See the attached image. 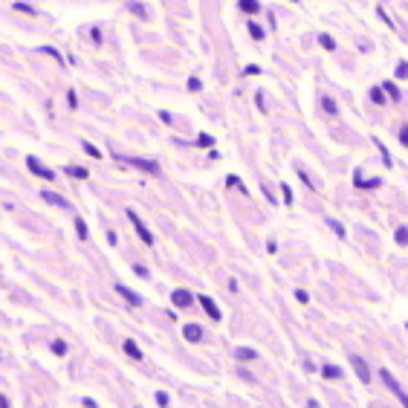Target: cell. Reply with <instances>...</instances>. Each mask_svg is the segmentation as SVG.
Masks as SVG:
<instances>
[{
    "label": "cell",
    "instance_id": "30bf717a",
    "mask_svg": "<svg viewBox=\"0 0 408 408\" xmlns=\"http://www.w3.org/2000/svg\"><path fill=\"white\" fill-rule=\"evenodd\" d=\"M116 292H119V295H122V298H125V301H128L131 307H142V304H145V298H142L136 289L125 287V284H116Z\"/></svg>",
    "mask_w": 408,
    "mask_h": 408
},
{
    "label": "cell",
    "instance_id": "3957f363",
    "mask_svg": "<svg viewBox=\"0 0 408 408\" xmlns=\"http://www.w3.org/2000/svg\"><path fill=\"white\" fill-rule=\"evenodd\" d=\"M26 168L32 171L35 177L47 180V183H55V180H58V177H55V171H52V168H47V165H44V162H41L38 156H26Z\"/></svg>",
    "mask_w": 408,
    "mask_h": 408
},
{
    "label": "cell",
    "instance_id": "d6986e66",
    "mask_svg": "<svg viewBox=\"0 0 408 408\" xmlns=\"http://www.w3.org/2000/svg\"><path fill=\"white\" fill-rule=\"evenodd\" d=\"M368 96H371V102L379 104V107L385 104V90H382V84H379V87H371V93H368Z\"/></svg>",
    "mask_w": 408,
    "mask_h": 408
},
{
    "label": "cell",
    "instance_id": "277c9868",
    "mask_svg": "<svg viewBox=\"0 0 408 408\" xmlns=\"http://www.w3.org/2000/svg\"><path fill=\"white\" fill-rule=\"evenodd\" d=\"M128 220L134 223V229H136V235H139V240H142L145 246H153V235H151V229H148V226L142 223V217L136 214L134 208H128Z\"/></svg>",
    "mask_w": 408,
    "mask_h": 408
},
{
    "label": "cell",
    "instance_id": "d4e9b609",
    "mask_svg": "<svg viewBox=\"0 0 408 408\" xmlns=\"http://www.w3.org/2000/svg\"><path fill=\"white\" fill-rule=\"evenodd\" d=\"M238 376H240V379H243V382H249V385H258L255 374H252V371H246L243 365H240V368H238Z\"/></svg>",
    "mask_w": 408,
    "mask_h": 408
},
{
    "label": "cell",
    "instance_id": "4316f807",
    "mask_svg": "<svg viewBox=\"0 0 408 408\" xmlns=\"http://www.w3.org/2000/svg\"><path fill=\"white\" fill-rule=\"evenodd\" d=\"M319 44H322L324 50H330V52L336 50V41H333V38H330V35H319Z\"/></svg>",
    "mask_w": 408,
    "mask_h": 408
},
{
    "label": "cell",
    "instance_id": "bcb514c9",
    "mask_svg": "<svg viewBox=\"0 0 408 408\" xmlns=\"http://www.w3.org/2000/svg\"><path fill=\"white\" fill-rule=\"evenodd\" d=\"M261 188H264V197H267V200H270V203H275V197H272V188L267 186V183H264V186H261Z\"/></svg>",
    "mask_w": 408,
    "mask_h": 408
},
{
    "label": "cell",
    "instance_id": "8fae6325",
    "mask_svg": "<svg viewBox=\"0 0 408 408\" xmlns=\"http://www.w3.org/2000/svg\"><path fill=\"white\" fill-rule=\"evenodd\" d=\"M122 350H125L128 356L134 359V362H145V353L139 350V344H136L134 339H125V341H122Z\"/></svg>",
    "mask_w": 408,
    "mask_h": 408
},
{
    "label": "cell",
    "instance_id": "7bdbcfd3",
    "mask_svg": "<svg viewBox=\"0 0 408 408\" xmlns=\"http://www.w3.org/2000/svg\"><path fill=\"white\" fill-rule=\"evenodd\" d=\"M258 72H261V67H258V64H249V67L243 69V75H258Z\"/></svg>",
    "mask_w": 408,
    "mask_h": 408
},
{
    "label": "cell",
    "instance_id": "7c38bea8",
    "mask_svg": "<svg viewBox=\"0 0 408 408\" xmlns=\"http://www.w3.org/2000/svg\"><path fill=\"white\" fill-rule=\"evenodd\" d=\"M235 359H238V362H258V350L240 344V347H235Z\"/></svg>",
    "mask_w": 408,
    "mask_h": 408
},
{
    "label": "cell",
    "instance_id": "4dcf8cb0",
    "mask_svg": "<svg viewBox=\"0 0 408 408\" xmlns=\"http://www.w3.org/2000/svg\"><path fill=\"white\" fill-rule=\"evenodd\" d=\"M197 145H200V148H211V145H214V139H211L208 134H200V136H197Z\"/></svg>",
    "mask_w": 408,
    "mask_h": 408
},
{
    "label": "cell",
    "instance_id": "ee69618b",
    "mask_svg": "<svg viewBox=\"0 0 408 408\" xmlns=\"http://www.w3.org/2000/svg\"><path fill=\"white\" fill-rule=\"evenodd\" d=\"M379 186H382V180L376 177V180H365V186H362V188H379Z\"/></svg>",
    "mask_w": 408,
    "mask_h": 408
},
{
    "label": "cell",
    "instance_id": "60d3db41",
    "mask_svg": "<svg viewBox=\"0 0 408 408\" xmlns=\"http://www.w3.org/2000/svg\"><path fill=\"white\" fill-rule=\"evenodd\" d=\"M131 12H136V17H145V15H148V12H145L139 3H131Z\"/></svg>",
    "mask_w": 408,
    "mask_h": 408
},
{
    "label": "cell",
    "instance_id": "c3c4849f",
    "mask_svg": "<svg viewBox=\"0 0 408 408\" xmlns=\"http://www.w3.org/2000/svg\"><path fill=\"white\" fill-rule=\"evenodd\" d=\"M107 243H110V246H116V243H119V238H116V232H113V229L107 232Z\"/></svg>",
    "mask_w": 408,
    "mask_h": 408
},
{
    "label": "cell",
    "instance_id": "6da1fadb",
    "mask_svg": "<svg viewBox=\"0 0 408 408\" xmlns=\"http://www.w3.org/2000/svg\"><path fill=\"white\" fill-rule=\"evenodd\" d=\"M379 379H382V385H388V391H391L394 397H397V400L403 403V408H408V394L403 391V385L397 382V376H394L391 371H388V368H379Z\"/></svg>",
    "mask_w": 408,
    "mask_h": 408
},
{
    "label": "cell",
    "instance_id": "5bb4252c",
    "mask_svg": "<svg viewBox=\"0 0 408 408\" xmlns=\"http://www.w3.org/2000/svg\"><path fill=\"white\" fill-rule=\"evenodd\" d=\"M238 9L246 12V15H258V12H261V3H258V0H238Z\"/></svg>",
    "mask_w": 408,
    "mask_h": 408
},
{
    "label": "cell",
    "instance_id": "f5cc1de1",
    "mask_svg": "<svg viewBox=\"0 0 408 408\" xmlns=\"http://www.w3.org/2000/svg\"><path fill=\"white\" fill-rule=\"evenodd\" d=\"M0 408H9V400H6L3 394H0Z\"/></svg>",
    "mask_w": 408,
    "mask_h": 408
},
{
    "label": "cell",
    "instance_id": "ba28073f",
    "mask_svg": "<svg viewBox=\"0 0 408 408\" xmlns=\"http://www.w3.org/2000/svg\"><path fill=\"white\" fill-rule=\"evenodd\" d=\"M319 374H322L324 382H341V379H344V371H341L336 362H322Z\"/></svg>",
    "mask_w": 408,
    "mask_h": 408
},
{
    "label": "cell",
    "instance_id": "7dc6e473",
    "mask_svg": "<svg viewBox=\"0 0 408 408\" xmlns=\"http://www.w3.org/2000/svg\"><path fill=\"white\" fill-rule=\"evenodd\" d=\"M90 35H93L96 44H102V29H99V26H93V32H90Z\"/></svg>",
    "mask_w": 408,
    "mask_h": 408
},
{
    "label": "cell",
    "instance_id": "836d02e7",
    "mask_svg": "<svg viewBox=\"0 0 408 408\" xmlns=\"http://www.w3.org/2000/svg\"><path fill=\"white\" fill-rule=\"evenodd\" d=\"M188 90H191V93H200V90H203V84H200V78H197V75H191V78H188Z\"/></svg>",
    "mask_w": 408,
    "mask_h": 408
},
{
    "label": "cell",
    "instance_id": "816d5d0a",
    "mask_svg": "<svg viewBox=\"0 0 408 408\" xmlns=\"http://www.w3.org/2000/svg\"><path fill=\"white\" fill-rule=\"evenodd\" d=\"M307 408H322V406H319V403H316V400L310 397V400H307Z\"/></svg>",
    "mask_w": 408,
    "mask_h": 408
},
{
    "label": "cell",
    "instance_id": "cb8c5ba5",
    "mask_svg": "<svg viewBox=\"0 0 408 408\" xmlns=\"http://www.w3.org/2000/svg\"><path fill=\"white\" fill-rule=\"evenodd\" d=\"M75 235H78V240H87V238H90V232H87V223L81 220V217H75Z\"/></svg>",
    "mask_w": 408,
    "mask_h": 408
},
{
    "label": "cell",
    "instance_id": "f6af8a7d",
    "mask_svg": "<svg viewBox=\"0 0 408 408\" xmlns=\"http://www.w3.org/2000/svg\"><path fill=\"white\" fill-rule=\"evenodd\" d=\"M159 119L165 122V125H171V122H174V116H171L168 110H159Z\"/></svg>",
    "mask_w": 408,
    "mask_h": 408
},
{
    "label": "cell",
    "instance_id": "681fc988",
    "mask_svg": "<svg viewBox=\"0 0 408 408\" xmlns=\"http://www.w3.org/2000/svg\"><path fill=\"white\" fill-rule=\"evenodd\" d=\"M275 249H278V243H275V240H267V252H270V255H275Z\"/></svg>",
    "mask_w": 408,
    "mask_h": 408
},
{
    "label": "cell",
    "instance_id": "9a60e30c",
    "mask_svg": "<svg viewBox=\"0 0 408 408\" xmlns=\"http://www.w3.org/2000/svg\"><path fill=\"white\" fill-rule=\"evenodd\" d=\"M64 174L75 177V180H87V177H90V171L81 168V165H64Z\"/></svg>",
    "mask_w": 408,
    "mask_h": 408
},
{
    "label": "cell",
    "instance_id": "e0dca14e",
    "mask_svg": "<svg viewBox=\"0 0 408 408\" xmlns=\"http://www.w3.org/2000/svg\"><path fill=\"white\" fill-rule=\"evenodd\" d=\"M382 90H385V93L391 96V102H400V99H403V93H400V87L394 84V81H382Z\"/></svg>",
    "mask_w": 408,
    "mask_h": 408
},
{
    "label": "cell",
    "instance_id": "e575fe53",
    "mask_svg": "<svg viewBox=\"0 0 408 408\" xmlns=\"http://www.w3.org/2000/svg\"><path fill=\"white\" fill-rule=\"evenodd\" d=\"M281 197H284V203H287V205H292V188H289L287 183L281 186Z\"/></svg>",
    "mask_w": 408,
    "mask_h": 408
},
{
    "label": "cell",
    "instance_id": "d590c367",
    "mask_svg": "<svg viewBox=\"0 0 408 408\" xmlns=\"http://www.w3.org/2000/svg\"><path fill=\"white\" fill-rule=\"evenodd\" d=\"M67 102H69V110H78V96H75V90H67Z\"/></svg>",
    "mask_w": 408,
    "mask_h": 408
},
{
    "label": "cell",
    "instance_id": "52a82bcc",
    "mask_svg": "<svg viewBox=\"0 0 408 408\" xmlns=\"http://www.w3.org/2000/svg\"><path fill=\"white\" fill-rule=\"evenodd\" d=\"M197 304H200V307L205 310V316H208L211 322H220V319H223L220 307H217V301H214L211 295H203V292H200V295H197Z\"/></svg>",
    "mask_w": 408,
    "mask_h": 408
},
{
    "label": "cell",
    "instance_id": "484cf974",
    "mask_svg": "<svg viewBox=\"0 0 408 408\" xmlns=\"http://www.w3.org/2000/svg\"><path fill=\"white\" fill-rule=\"evenodd\" d=\"M153 400H156V406H159V408H171V397L165 391H156V394H153Z\"/></svg>",
    "mask_w": 408,
    "mask_h": 408
},
{
    "label": "cell",
    "instance_id": "b9f144b4",
    "mask_svg": "<svg viewBox=\"0 0 408 408\" xmlns=\"http://www.w3.org/2000/svg\"><path fill=\"white\" fill-rule=\"evenodd\" d=\"M41 52H47V55H52L55 61H61V52H58V50H52V47H44V50H41Z\"/></svg>",
    "mask_w": 408,
    "mask_h": 408
},
{
    "label": "cell",
    "instance_id": "9c48e42d",
    "mask_svg": "<svg viewBox=\"0 0 408 408\" xmlns=\"http://www.w3.org/2000/svg\"><path fill=\"white\" fill-rule=\"evenodd\" d=\"M183 339L191 341V344H197V341L205 339V330L197 322H188V324H183Z\"/></svg>",
    "mask_w": 408,
    "mask_h": 408
},
{
    "label": "cell",
    "instance_id": "ac0fdd59",
    "mask_svg": "<svg viewBox=\"0 0 408 408\" xmlns=\"http://www.w3.org/2000/svg\"><path fill=\"white\" fill-rule=\"evenodd\" d=\"M374 145L379 148V153H382V165H385V168H391V165H394V159H391V153H388V148L382 145V139H374Z\"/></svg>",
    "mask_w": 408,
    "mask_h": 408
},
{
    "label": "cell",
    "instance_id": "603a6c76",
    "mask_svg": "<svg viewBox=\"0 0 408 408\" xmlns=\"http://www.w3.org/2000/svg\"><path fill=\"white\" fill-rule=\"evenodd\" d=\"M81 148H84V153H87V156H93V159H102V156H104V153L99 151V148H96L93 142H87V139L81 142Z\"/></svg>",
    "mask_w": 408,
    "mask_h": 408
},
{
    "label": "cell",
    "instance_id": "f907efd6",
    "mask_svg": "<svg viewBox=\"0 0 408 408\" xmlns=\"http://www.w3.org/2000/svg\"><path fill=\"white\" fill-rule=\"evenodd\" d=\"M238 281H235V278H229V292H238Z\"/></svg>",
    "mask_w": 408,
    "mask_h": 408
},
{
    "label": "cell",
    "instance_id": "11a10c76",
    "mask_svg": "<svg viewBox=\"0 0 408 408\" xmlns=\"http://www.w3.org/2000/svg\"><path fill=\"white\" fill-rule=\"evenodd\" d=\"M406 330H408V324H406Z\"/></svg>",
    "mask_w": 408,
    "mask_h": 408
},
{
    "label": "cell",
    "instance_id": "2e32d148",
    "mask_svg": "<svg viewBox=\"0 0 408 408\" xmlns=\"http://www.w3.org/2000/svg\"><path fill=\"white\" fill-rule=\"evenodd\" d=\"M50 350L55 353V356H67V350H69V344L64 339H52L50 341Z\"/></svg>",
    "mask_w": 408,
    "mask_h": 408
},
{
    "label": "cell",
    "instance_id": "8992f818",
    "mask_svg": "<svg viewBox=\"0 0 408 408\" xmlns=\"http://www.w3.org/2000/svg\"><path fill=\"white\" fill-rule=\"evenodd\" d=\"M125 159V162H131V165H136L139 171H145V174H151V177H159V165L153 162V159H142V156H119V162Z\"/></svg>",
    "mask_w": 408,
    "mask_h": 408
},
{
    "label": "cell",
    "instance_id": "74e56055",
    "mask_svg": "<svg viewBox=\"0 0 408 408\" xmlns=\"http://www.w3.org/2000/svg\"><path fill=\"white\" fill-rule=\"evenodd\" d=\"M295 298H298V304H307V301H310V292H307V289H295Z\"/></svg>",
    "mask_w": 408,
    "mask_h": 408
},
{
    "label": "cell",
    "instance_id": "4fadbf2b",
    "mask_svg": "<svg viewBox=\"0 0 408 408\" xmlns=\"http://www.w3.org/2000/svg\"><path fill=\"white\" fill-rule=\"evenodd\" d=\"M41 197L47 200V203H52V205H58V208H69V203L61 197V194H55V191H41Z\"/></svg>",
    "mask_w": 408,
    "mask_h": 408
},
{
    "label": "cell",
    "instance_id": "f1b7e54d",
    "mask_svg": "<svg viewBox=\"0 0 408 408\" xmlns=\"http://www.w3.org/2000/svg\"><path fill=\"white\" fill-rule=\"evenodd\" d=\"M327 226L333 229V235H339V238H344V226H341L339 220H333V217H330V220H327Z\"/></svg>",
    "mask_w": 408,
    "mask_h": 408
},
{
    "label": "cell",
    "instance_id": "8d00e7d4",
    "mask_svg": "<svg viewBox=\"0 0 408 408\" xmlns=\"http://www.w3.org/2000/svg\"><path fill=\"white\" fill-rule=\"evenodd\" d=\"M15 9H17V12H26V15H35V9L29 6V3H23V0H17V3H15Z\"/></svg>",
    "mask_w": 408,
    "mask_h": 408
},
{
    "label": "cell",
    "instance_id": "7a4b0ae2",
    "mask_svg": "<svg viewBox=\"0 0 408 408\" xmlns=\"http://www.w3.org/2000/svg\"><path fill=\"white\" fill-rule=\"evenodd\" d=\"M347 362H350V368H353V374H356L359 382H362V385H371V376H374V374H371V365L359 356V353H350Z\"/></svg>",
    "mask_w": 408,
    "mask_h": 408
},
{
    "label": "cell",
    "instance_id": "5b68a950",
    "mask_svg": "<svg viewBox=\"0 0 408 408\" xmlns=\"http://www.w3.org/2000/svg\"><path fill=\"white\" fill-rule=\"evenodd\" d=\"M194 301H197V298H194L191 289H174V292H171V304L177 307V310H191Z\"/></svg>",
    "mask_w": 408,
    "mask_h": 408
},
{
    "label": "cell",
    "instance_id": "f35d334b",
    "mask_svg": "<svg viewBox=\"0 0 408 408\" xmlns=\"http://www.w3.org/2000/svg\"><path fill=\"white\" fill-rule=\"evenodd\" d=\"M255 104H258V110H267L264 104H267V99H264V90H258L255 93Z\"/></svg>",
    "mask_w": 408,
    "mask_h": 408
},
{
    "label": "cell",
    "instance_id": "1f68e13d",
    "mask_svg": "<svg viewBox=\"0 0 408 408\" xmlns=\"http://www.w3.org/2000/svg\"><path fill=\"white\" fill-rule=\"evenodd\" d=\"M298 177H301V183H304L307 188H316V183H313V177H310V174H307L304 168H298Z\"/></svg>",
    "mask_w": 408,
    "mask_h": 408
},
{
    "label": "cell",
    "instance_id": "7402d4cb",
    "mask_svg": "<svg viewBox=\"0 0 408 408\" xmlns=\"http://www.w3.org/2000/svg\"><path fill=\"white\" fill-rule=\"evenodd\" d=\"M226 186H229V188H240V191L249 197V188L243 186V183H240V177H235V174H229V177H226Z\"/></svg>",
    "mask_w": 408,
    "mask_h": 408
},
{
    "label": "cell",
    "instance_id": "d6a6232c",
    "mask_svg": "<svg viewBox=\"0 0 408 408\" xmlns=\"http://www.w3.org/2000/svg\"><path fill=\"white\" fill-rule=\"evenodd\" d=\"M249 35H252L255 41H264V29H261L258 23H249Z\"/></svg>",
    "mask_w": 408,
    "mask_h": 408
},
{
    "label": "cell",
    "instance_id": "83f0119b",
    "mask_svg": "<svg viewBox=\"0 0 408 408\" xmlns=\"http://www.w3.org/2000/svg\"><path fill=\"white\" fill-rule=\"evenodd\" d=\"M134 272H136V278H142V281H148V278H151L148 267H142V264H134Z\"/></svg>",
    "mask_w": 408,
    "mask_h": 408
},
{
    "label": "cell",
    "instance_id": "f546056e",
    "mask_svg": "<svg viewBox=\"0 0 408 408\" xmlns=\"http://www.w3.org/2000/svg\"><path fill=\"white\" fill-rule=\"evenodd\" d=\"M397 78H400V81L408 78V61H400V64H397Z\"/></svg>",
    "mask_w": 408,
    "mask_h": 408
},
{
    "label": "cell",
    "instance_id": "ab89813d",
    "mask_svg": "<svg viewBox=\"0 0 408 408\" xmlns=\"http://www.w3.org/2000/svg\"><path fill=\"white\" fill-rule=\"evenodd\" d=\"M400 145L408 148V125H406V128H400Z\"/></svg>",
    "mask_w": 408,
    "mask_h": 408
},
{
    "label": "cell",
    "instance_id": "ffe728a7",
    "mask_svg": "<svg viewBox=\"0 0 408 408\" xmlns=\"http://www.w3.org/2000/svg\"><path fill=\"white\" fill-rule=\"evenodd\" d=\"M394 240H397V246H408V226H397Z\"/></svg>",
    "mask_w": 408,
    "mask_h": 408
},
{
    "label": "cell",
    "instance_id": "db71d44e",
    "mask_svg": "<svg viewBox=\"0 0 408 408\" xmlns=\"http://www.w3.org/2000/svg\"><path fill=\"white\" fill-rule=\"evenodd\" d=\"M371 408H382V406H371Z\"/></svg>",
    "mask_w": 408,
    "mask_h": 408
},
{
    "label": "cell",
    "instance_id": "44dd1931",
    "mask_svg": "<svg viewBox=\"0 0 408 408\" xmlns=\"http://www.w3.org/2000/svg\"><path fill=\"white\" fill-rule=\"evenodd\" d=\"M322 110L327 113V116H336V110H339V107H336V102H333L330 96H322Z\"/></svg>",
    "mask_w": 408,
    "mask_h": 408
}]
</instances>
